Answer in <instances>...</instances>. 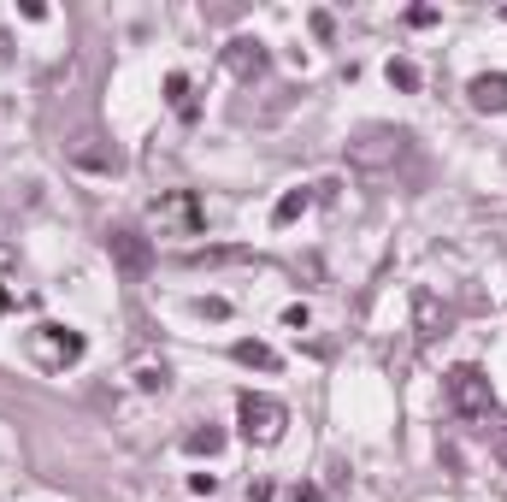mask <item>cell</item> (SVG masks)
Segmentation results:
<instances>
[{"instance_id": "cell-12", "label": "cell", "mask_w": 507, "mask_h": 502, "mask_svg": "<svg viewBox=\"0 0 507 502\" xmlns=\"http://www.w3.org/2000/svg\"><path fill=\"white\" fill-rule=\"evenodd\" d=\"M502 461H507V432H502Z\"/></svg>"}, {"instance_id": "cell-2", "label": "cell", "mask_w": 507, "mask_h": 502, "mask_svg": "<svg viewBox=\"0 0 507 502\" xmlns=\"http://www.w3.org/2000/svg\"><path fill=\"white\" fill-rule=\"evenodd\" d=\"M242 432L254 437V443H272V437L283 432V402H272V396H242Z\"/></svg>"}, {"instance_id": "cell-8", "label": "cell", "mask_w": 507, "mask_h": 502, "mask_svg": "<svg viewBox=\"0 0 507 502\" xmlns=\"http://www.w3.org/2000/svg\"><path fill=\"white\" fill-rule=\"evenodd\" d=\"M390 84L395 89H419V71H413L408 60H390Z\"/></svg>"}, {"instance_id": "cell-11", "label": "cell", "mask_w": 507, "mask_h": 502, "mask_svg": "<svg viewBox=\"0 0 507 502\" xmlns=\"http://www.w3.org/2000/svg\"><path fill=\"white\" fill-rule=\"evenodd\" d=\"M6 307H12V296H6V290H0V314H6Z\"/></svg>"}, {"instance_id": "cell-6", "label": "cell", "mask_w": 507, "mask_h": 502, "mask_svg": "<svg viewBox=\"0 0 507 502\" xmlns=\"http://www.w3.org/2000/svg\"><path fill=\"white\" fill-rule=\"evenodd\" d=\"M42 337H48V343H53V355H59V361H77V355H83V337L59 331V325H42Z\"/></svg>"}, {"instance_id": "cell-1", "label": "cell", "mask_w": 507, "mask_h": 502, "mask_svg": "<svg viewBox=\"0 0 507 502\" xmlns=\"http://www.w3.org/2000/svg\"><path fill=\"white\" fill-rule=\"evenodd\" d=\"M448 402H455V408H460V414H490V378H484V372H478V367H455V372H448Z\"/></svg>"}, {"instance_id": "cell-7", "label": "cell", "mask_w": 507, "mask_h": 502, "mask_svg": "<svg viewBox=\"0 0 507 502\" xmlns=\"http://www.w3.org/2000/svg\"><path fill=\"white\" fill-rule=\"evenodd\" d=\"M301 207H307V189H289V195L278 201V213H272V219H278V225H289V219L301 213Z\"/></svg>"}, {"instance_id": "cell-9", "label": "cell", "mask_w": 507, "mask_h": 502, "mask_svg": "<svg viewBox=\"0 0 507 502\" xmlns=\"http://www.w3.org/2000/svg\"><path fill=\"white\" fill-rule=\"evenodd\" d=\"M218 450V432H189V455H213Z\"/></svg>"}, {"instance_id": "cell-4", "label": "cell", "mask_w": 507, "mask_h": 502, "mask_svg": "<svg viewBox=\"0 0 507 502\" xmlns=\"http://www.w3.org/2000/svg\"><path fill=\"white\" fill-rule=\"evenodd\" d=\"M472 107L478 113H507V77H472Z\"/></svg>"}, {"instance_id": "cell-3", "label": "cell", "mask_w": 507, "mask_h": 502, "mask_svg": "<svg viewBox=\"0 0 507 502\" xmlns=\"http://www.w3.org/2000/svg\"><path fill=\"white\" fill-rule=\"evenodd\" d=\"M107 249H113V260L124 267V278H142L147 260H154V254H147V243H142L136 231H113V236H107Z\"/></svg>"}, {"instance_id": "cell-13", "label": "cell", "mask_w": 507, "mask_h": 502, "mask_svg": "<svg viewBox=\"0 0 507 502\" xmlns=\"http://www.w3.org/2000/svg\"><path fill=\"white\" fill-rule=\"evenodd\" d=\"M502 18H507V12H502Z\"/></svg>"}, {"instance_id": "cell-5", "label": "cell", "mask_w": 507, "mask_h": 502, "mask_svg": "<svg viewBox=\"0 0 507 502\" xmlns=\"http://www.w3.org/2000/svg\"><path fill=\"white\" fill-rule=\"evenodd\" d=\"M236 361L242 367H260V372H278V355L265 349V343H236Z\"/></svg>"}, {"instance_id": "cell-10", "label": "cell", "mask_w": 507, "mask_h": 502, "mask_svg": "<svg viewBox=\"0 0 507 502\" xmlns=\"http://www.w3.org/2000/svg\"><path fill=\"white\" fill-rule=\"evenodd\" d=\"M419 325H425V337H437V301L419 296Z\"/></svg>"}]
</instances>
